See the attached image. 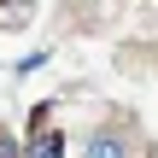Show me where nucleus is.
<instances>
[{
  "label": "nucleus",
  "instance_id": "obj_3",
  "mask_svg": "<svg viewBox=\"0 0 158 158\" xmlns=\"http://www.w3.org/2000/svg\"><path fill=\"white\" fill-rule=\"evenodd\" d=\"M0 158H18V141H12V129H0Z\"/></svg>",
  "mask_w": 158,
  "mask_h": 158
},
{
  "label": "nucleus",
  "instance_id": "obj_2",
  "mask_svg": "<svg viewBox=\"0 0 158 158\" xmlns=\"http://www.w3.org/2000/svg\"><path fill=\"white\" fill-rule=\"evenodd\" d=\"M29 158H64V135L47 123V129H29V147H23Z\"/></svg>",
  "mask_w": 158,
  "mask_h": 158
},
{
  "label": "nucleus",
  "instance_id": "obj_1",
  "mask_svg": "<svg viewBox=\"0 0 158 158\" xmlns=\"http://www.w3.org/2000/svg\"><path fill=\"white\" fill-rule=\"evenodd\" d=\"M82 158H147V141H141V129H135L129 117H106V123L88 135Z\"/></svg>",
  "mask_w": 158,
  "mask_h": 158
}]
</instances>
